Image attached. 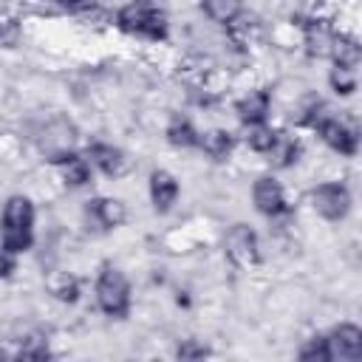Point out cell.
Wrapping results in <instances>:
<instances>
[{"instance_id": "obj_23", "label": "cell", "mask_w": 362, "mask_h": 362, "mask_svg": "<svg viewBox=\"0 0 362 362\" xmlns=\"http://www.w3.org/2000/svg\"><path fill=\"white\" fill-rule=\"evenodd\" d=\"M206 354H209V348L201 339H181V345L175 348V356L178 359H201Z\"/></svg>"}, {"instance_id": "obj_18", "label": "cell", "mask_w": 362, "mask_h": 362, "mask_svg": "<svg viewBox=\"0 0 362 362\" xmlns=\"http://www.w3.org/2000/svg\"><path fill=\"white\" fill-rule=\"evenodd\" d=\"M274 130H277V124H272V122H249V124H240V133H235V136L243 150L263 156L274 139Z\"/></svg>"}, {"instance_id": "obj_25", "label": "cell", "mask_w": 362, "mask_h": 362, "mask_svg": "<svg viewBox=\"0 0 362 362\" xmlns=\"http://www.w3.org/2000/svg\"><path fill=\"white\" fill-rule=\"evenodd\" d=\"M57 11H68V14H76V11H82L90 0H48Z\"/></svg>"}, {"instance_id": "obj_22", "label": "cell", "mask_w": 362, "mask_h": 362, "mask_svg": "<svg viewBox=\"0 0 362 362\" xmlns=\"http://www.w3.org/2000/svg\"><path fill=\"white\" fill-rule=\"evenodd\" d=\"M297 356L305 359V362H328V351H325V339H322V334L308 337V339L297 348Z\"/></svg>"}, {"instance_id": "obj_11", "label": "cell", "mask_w": 362, "mask_h": 362, "mask_svg": "<svg viewBox=\"0 0 362 362\" xmlns=\"http://www.w3.org/2000/svg\"><path fill=\"white\" fill-rule=\"evenodd\" d=\"M322 339L328 362H356L362 356V328L356 322H337Z\"/></svg>"}, {"instance_id": "obj_24", "label": "cell", "mask_w": 362, "mask_h": 362, "mask_svg": "<svg viewBox=\"0 0 362 362\" xmlns=\"http://www.w3.org/2000/svg\"><path fill=\"white\" fill-rule=\"evenodd\" d=\"M11 272H17V255L0 238V277H8Z\"/></svg>"}, {"instance_id": "obj_14", "label": "cell", "mask_w": 362, "mask_h": 362, "mask_svg": "<svg viewBox=\"0 0 362 362\" xmlns=\"http://www.w3.org/2000/svg\"><path fill=\"white\" fill-rule=\"evenodd\" d=\"M147 195H150V204H153L156 212H161V215L170 212L178 204V198H181V181H178V175L170 173V170H164V167L150 170V175H147Z\"/></svg>"}, {"instance_id": "obj_19", "label": "cell", "mask_w": 362, "mask_h": 362, "mask_svg": "<svg viewBox=\"0 0 362 362\" xmlns=\"http://www.w3.org/2000/svg\"><path fill=\"white\" fill-rule=\"evenodd\" d=\"M198 8L206 17V23L223 28L226 23H232L246 8V0H198Z\"/></svg>"}, {"instance_id": "obj_21", "label": "cell", "mask_w": 362, "mask_h": 362, "mask_svg": "<svg viewBox=\"0 0 362 362\" xmlns=\"http://www.w3.org/2000/svg\"><path fill=\"white\" fill-rule=\"evenodd\" d=\"M328 85H331V90H334L339 99H348V96H354L356 88H359V71H356L354 65H337V62H331Z\"/></svg>"}, {"instance_id": "obj_9", "label": "cell", "mask_w": 362, "mask_h": 362, "mask_svg": "<svg viewBox=\"0 0 362 362\" xmlns=\"http://www.w3.org/2000/svg\"><path fill=\"white\" fill-rule=\"evenodd\" d=\"M82 153L88 156L90 167H93L99 175L110 178V181L127 178V175L133 173V164H136L133 156H130L124 147L113 144V141H88V147H85Z\"/></svg>"}, {"instance_id": "obj_5", "label": "cell", "mask_w": 362, "mask_h": 362, "mask_svg": "<svg viewBox=\"0 0 362 362\" xmlns=\"http://www.w3.org/2000/svg\"><path fill=\"white\" fill-rule=\"evenodd\" d=\"M223 257L238 272H255L263 263V240L252 223L235 221L223 232Z\"/></svg>"}, {"instance_id": "obj_7", "label": "cell", "mask_w": 362, "mask_h": 362, "mask_svg": "<svg viewBox=\"0 0 362 362\" xmlns=\"http://www.w3.org/2000/svg\"><path fill=\"white\" fill-rule=\"evenodd\" d=\"M249 198H252L255 212L263 215L266 221H272V218H277V215H283V212L291 209V189L274 173H260L252 181Z\"/></svg>"}, {"instance_id": "obj_16", "label": "cell", "mask_w": 362, "mask_h": 362, "mask_svg": "<svg viewBox=\"0 0 362 362\" xmlns=\"http://www.w3.org/2000/svg\"><path fill=\"white\" fill-rule=\"evenodd\" d=\"M45 288H48V297L59 305H74V303H79V294H82L79 277L65 269L45 272Z\"/></svg>"}, {"instance_id": "obj_15", "label": "cell", "mask_w": 362, "mask_h": 362, "mask_svg": "<svg viewBox=\"0 0 362 362\" xmlns=\"http://www.w3.org/2000/svg\"><path fill=\"white\" fill-rule=\"evenodd\" d=\"M195 150L201 156H206L209 161H229L235 156V150H238V136L223 124H212V127L198 130Z\"/></svg>"}, {"instance_id": "obj_3", "label": "cell", "mask_w": 362, "mask_h": 362, "mask_svg": "<svg viewBox=\"0 0 362 362\" xmlns=\"http://www.w3.org/2000/svg\"><path fill=\"white\" fill-rule=\"evenodd\" d=\"M79 127L74 119L51 113V116H40L28 124V141L37 147V153L48 161H59L71 153L79 150Z\"/></svg>"}, {"instance_id": "obj_12", "label": "cell", "mask_w": 362, "mask_h": 362, "mask_svg": "<svg viewBox=\"0 0 362 362\" xmlns=\"http://www.w3.org/2000/svg\"><path fill=\"white\" fill-rule=\"evenodd\" d=\"M232 110H235V116H238L240 124L269 122L272 119V96H269V88L266 85H252V88L238 90V96L232 102Z\"/></svg>"}, {"instance_id": "obj_1", "label": "cell", "mask_w": 362, "mask_h": 362, "mask_svg": "<svg viewBox=\"0 0 362 362\" xmlns=\"http://www.w3.org/2000/svg\"><path fill=\"white\" fill-rule=\"evenodd\" d=\"M113 25L150 45H164L170 40V14L164 0H124L113 14Z\"/></svg>"}, {"instance_id": "obj_2", "label": "cell", "mask_w": 362, "mask_h": 362, "mask_svg": "<svg viewBox=\"0 0 362 362\" xmlns=\"http://www.w3.org/2000/svg\"><path fill=\"white\" fill-rule=\"evenodd\" d=\"M0 238L20 257L37 243V204L25 192H11L0 206Z\"/></svg>"}, {"instance_id": "obj_13", "label": "cell", "mask_w": 362, "mask_h": 362, "mask_svg": "<svg viewBox=\"0 0 362 362\" xmlns=\"http://www.w3.org/2000/svg\"><path fill=\"white\" fill-rule=\"evenodd\" d=\"M51 173H54L57 184L62 189H82V187H88L93 181L96 170L90 167L88 156L76 150V153H71V156H65L59 161H51Z\"/></svg>"}, {"instance_id": "obj_8", "label": "cell", "mask_w": 362, "mask_h": 362, "mask_svg": "<svg viewBox=\"0 0 362 362\" xmlns=\"http://www.w3.org/2000/svg\"><path fill=\"white\" fill-rule=\"evenodd\" d=\"M127 218H130L127 201L119 195H96L82 206V221L90 232H113L122 223H127Z\"/></svg>"}, {"instance_id": "obj_4", "label": "cell", "mask_w": 362, "mask_h": 362, "mask_svg": "<svg viewBox=\"0 0 362 362\" xmlns=\"http://www.w3.org/2000/svg\"><path fill=\"white\" fill-rule=\"evenodd\" d=\"M93 303L105 317H113V320H122V317L130 314L133 286H130L122 266H116L110 260L99 266L96 280H93Z\"/></svg>"}, {"instance_id": "obj_17", "label": "cell", "mask_w": 362, "mask_h": 362, "mask_svg": "<svg viewBox=\"0 0 362 362\" xmlns=\"http://www.w3.org/2000/svg\"><path fill=\"white\" fill-rule=\"evenodd\" d=\"M164 139L175 150H195L198 144V124L187 113H173L164 124Z\"/></svg>"}, {"instance_id": "obj_20", "label": "cell", "mask_w": 362, "mask_h": 362, "mask_svg": "<svg viewBox=\"0 0 362 362\" xmlns=\"http://www.w3.org/2000/svg\"><path fill=\"white\" fill-rule=\"evenodd\" d=\"M328 59L337 62V65H354V68H359V59H362L359 37H356V34H342V31H337V34H334V42H331Z\"/></svg>"}, {"instance_id": "obj_6", "label": "cell", "mask_w": 362, "mask_h": 362, "mask_svg": "<svg viewBox=\"0 0 362 362\" xmlns=\"http://www.w3.org/2000/svg\"><path fill=\"white\" fill-rule=\"evenodd\" d=\"M308 206L322 221L337 223V221H345L348 212L354 209V195L342 178H325L308 189Z\"/></svg>"}, {"instance_id": "obj_10", "label": "cell", "mask_w": 362, "mask_h": 362, "mask_svg": "<svg viewBox=\"0 0 362 362\" xmlns=\"http://www.w3.org/2000/svg\"><path fill=\"white\" fill-rule=\"evenodd\" d=\"M305 156V141L297 127H277L269 150L260 156L266 167L272 170H288Z\"/></svg>"}]
</instances>
